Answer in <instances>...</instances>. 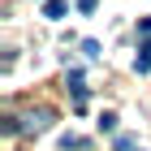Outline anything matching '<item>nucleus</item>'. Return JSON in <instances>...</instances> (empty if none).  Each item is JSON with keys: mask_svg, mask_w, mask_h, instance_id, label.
I'll use <instances>...</instances> for the list:
<instances>
[{"mask_svg": "<svg viewBox=\"0 0 151 151\" xmlns=\"http://www.w3.org/2000/svg\"><path fill=\"white\" fill-rule=\"evenodd\" d=\"M47 121H52L47 108H30V112L22 116V129H26V134H39V129H47Z\"/></svg>", "mask_w": 151, "mask_h": 151, "instance_id": "f257e3e1", "label": "nucleus"}, {"mask_svg": "<svg viewBox=\"0 0 151 151\" xmlns=\"http://www.w3.org/2000/svg\"><path fill=\"white\" fill-rule=\"evenodd\" d=\"M69 95H73V104H78V108L86 104V86H82V73H78V69L69 73Z\"/></svg>", "mask_w": 151, "mask_h": 151, "instance_id": "f03ea898", "label": "nucleus"}, {"mask_svg": "<svg viewBox=\"0 0 151 151\" xmlns=\"http://www.w3.org/2000/svg\"><path fill=\"white\" fill-rule=\"evenodd\" d=\"M60 147H65V151H86V138H82V134H65Z\"/></svg>", "mask_w": 151, "mask_h": 151, "instance_id": "20e7f679", "label": "nucleus"}, {"mask_svg": "<svg viewBox=\"0 0 151 151\" xmlns=\"http://www.w3.org/2000/svg\"><path fill=\"white\" fill-rule=\"evenodd\" d=\"M82 56L95 60V56H99V43H95V39H82Z\"/></svg>", "mask_w": 151, "mask_h": 151, "instance_id": "423d86ee", "label": "nucleus"}, {"mask_svg": "<svg viewBox=\"0 0 151 151\" xmlns=\"http://www.w3.org/2000/svg\"><path fill=\"white\" fill-rule=\"evenodd\" d=\"M65 13H69V0H43V17L56 22V17H65Z\"/></svg>", "mask_w": 151, "mask_h": 151, "instance_id": "7ed1b4c3", "label": "nucleus"}, {"mask_svg": "<svg viewBox=\"0 0 151 151\" xmlns=\"http://www.w3.org/2000/svg\"><path fill=\"white\" fill-rule=\"evenodd\" d=\"M116 151H134V138L129 134H116Z\"/></svg>", "mask_w": 151, "mask_h": 151, "instance_id": "0eeeda50", "label": "nucleus"}, {"mask_svg": "<svg viewBox=\"0 0 151 151\" xmlns=\"http://www.w3.org/2000/svg\"><path fill=\"white\" fill-rule=\"evenodd\" d=\"M99 129L112 134V129H116V112H99Z\"/></svg>", "mask_w": 151, "mask_h": 151, "instance_id": "39448f33", "label": "nucleus"}, {"mask_svg": "<svg viewBox=\"0 0 151 151\" xmlns=\"http://www.w3.org/2000/svg\"><path fill=\"white\" fill-rule=\"evenodd\" d=\"M78 9L82 13H95V0H78Z\"/></svg>", "mask_w": 151, "mask_h": 151, "instance_id": "6e6552de", "label": "nucleus"}, {"mask_svg": "<svg viewBox=\"0 0 151 151\" xmlns=\"http://www.w3.org/2000/svg\"><path fill=\"white\" fill-rule=\"evenodd\" d=\"M138 35H151V17H142V22H138Z\"/></svg>", "mask_w": 151, "mask_h": 151, "instance_id": "1a4fd4ad", "label": "nucleus"}]
</instances>
